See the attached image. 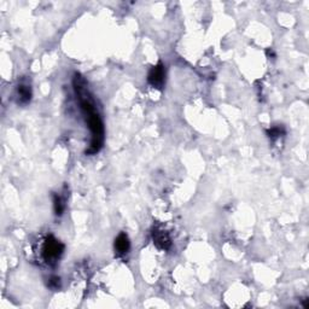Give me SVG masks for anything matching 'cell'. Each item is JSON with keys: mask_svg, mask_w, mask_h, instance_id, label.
I'll list each match as a JSON object with an SVG mask.
<instances>
[{"mask_svg": "<svg viewBox=\"0 0 309 309\" xmlns=\"http://www.w3.org/2000/svg\"><path fill=\"white\" fill-rule=\"evenodd\" d=\"M64 253V244L54 236H47L41 245V257L49 266H55Z\"/></svg>", "mask_w": 309, "mask_h": 309, "instance_id": "obj_2", "label": "cell"}, {"mask_svg": "<svg viewBox=\"0 0 309 309\" xmlns=\"http://www.w3.org/2000/svg\"><path fill=\"white\" fill-rule=\"evenodd\" d=\"M152 238H154V243L157 245L158 249H162V250H168L172 245V240L170 237L168 236L167 232L162 230H158L156 228L152 232Z\"/></svg>", "mask_w": 309, "mask_h": 309, "instance_id": "obj_5", "label": "cell"}, {"mask_svg": "<svg viewBox=\"0 0 309 309\" xmlns=\"http://www.w3.org/2000/svg\"><path fill=\"white\" fill-rule=\"evenodd\" d=\"M283 134H285V130H284L283 127H273L267 130L268 138L272 140L278 139V138H280Z\"/></svg>", "mask_w": 309, "mask_h": 309, "instance_id": "obj_8", "label": "cell"}, {"mask_svg": "<svg viewBox=\"0 0 309 309\" xmlns=\"http://www.w3.org/2000/svg\"><path fill=\"white\" fill-rule=\"evenodd\" d=\"M65 200L59 195H54V209L57 217H61L65 209Z\"/></svg>", "mask_w": 309, "mask_h": 309, "instance_id": "obj_7", "label": "cell"}, {"mask_svg": "<svg viewBox=\"0 0 309 309\" xmlns=\"http://www.w3.org/2000/svg\"><path fill=\"white\" fill-rule=\"evenodd\" d=\"M17 103L21 105H26L32 99V87L27 82H21L16 90Z\"/></svg>", "mask_w": 309, "mask_h": 309, "instance_id": "obj_4", "label": "cell"}, {"mask_svg": "<svg viewBox=\"0 0 309 309\" xmlns=\"http://www.w3.org/2000/svg\"><path fill=\"white\" fill-rule=\"evenodd\" d=\"M165 80V69L164 65L162 63H158L156 67L150 70L149 75H147V81L155 89H162L164 85Z\"/></svg>", "mask_w": 309, "mask_h": 309, "instance_id": "obj_3", "label": "cell"}, {"mask_svg": "<svg viewBox=\"0 0 309 309\" xmlns=\"http://www.w3.org/2000/svg\"><path fill=\"white\" fill-rule=\"evenodd\" d=\"M85 86H86L85 80L79 74H75L74 89L80 99L81 110L84 112L85 119H86V122L89 125L92 134L91 145H90V149L87 150L86 154L94 155L103 146V142H104V125H103L102 119H100L99 114H98L97 109H95L94 103H93L91 97H90V93Z\"/></svg>", "mask_w": 309, "mask_h": 309, "instance_id": "obj_1", "label": "cell"}, {"mask_svg": "<svg viewBox=\"0 0 309 309\" xmlns=\"http://www.w3.org/2000/svg\"><path fill=\"white\" fill-rule=\"evenodd\" d=\"M49 286L52 290H58L61 288V278L59 277H51L49 281Z\"/></svg>", "mask_w": 309, "mask_h": 309, "instance_id": "obj_9", "label": "cell"}, {"mask_svg": "<svg viewBox=\"0 0 309 309\" xmlns=\"http://www.w3.org/2000/svg\"><path fill=\"white\" fill-rule=\"evenodd\" d=\"M115 251L117 253V255H126V254L129 251L130 249V242H129V238L126 233H120L119 236L116 237L115 239Z\"/></svg>", "mask_w": 309, "mask_h": 309, "instance_id": "obj_6", "label": "cell"}]
</instances>
